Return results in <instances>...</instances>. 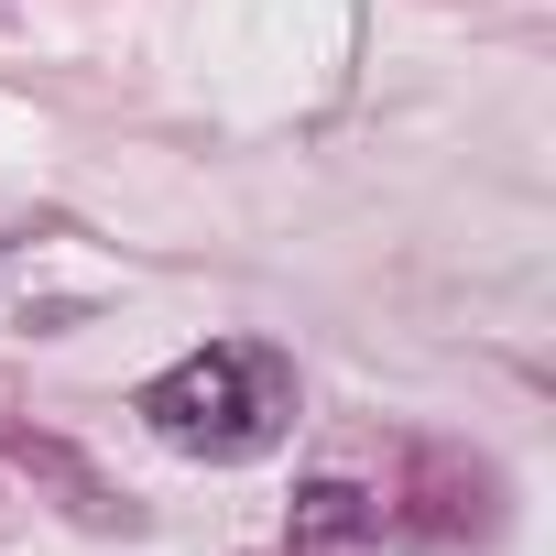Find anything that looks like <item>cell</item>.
Returning a JSON list of instances; mask_svg holds the SVG:
<instances>
[{"label": "cell", "mask_w": 556, "mask_h": 556, "mask_svg": "<svg viewBox=\"0 0 556 556\" xmlns=\"http://www.w3.org/2000/svg\"><path fill=\"white\" fill-rule=\"evenodd\" d=\"M393 523V502L382 491H361L350 469H328V480H306L295 491V513H285V534H295V556H361L371 534Z\"/></svg>", "instance_id": "7a4b0ae2"}, {"label": "cell", "mask_w": 556, "mask_h": 556, "mask_svg": "<svg viewBox=\"0 0 556 556\" xmlns=\"http://www.w3.org/2000/svg\"><path fill=\"white\" fill-rule=\"evenodd\" d=\"M142 426L175 458L240 469L262 447H285V426H295V361L262 350V339H207V350H186V361H164L142 382Z\"/></svg>", "instance_id": "6da1fadb"}]
</instances>
